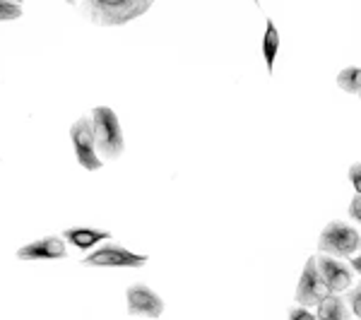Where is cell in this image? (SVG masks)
Here are the masks:
<instances>
[{"label": "cell", "mask_w": 361, "mask_h": 320, "mask_svg": "<svg viewBox=\"0 0 361 320\" xmlns=\"http://www.w3.org/2000/svg\"><path fill=\"white\" fill-rule=\"evenodd\" d=\"M154 5V0H82L80 8L87 20L102 27H121L137 20Z\"/></svg>", "instance_id": "1"}, {"label": "cell", "mask_w": 361, "mask_h": 320, "mask_svg": "<svg viewBox=\"0 0 361 320\" xmlns=\"http://www.w3.org/2000/svg\"><path fill=\"white\" fill-rule=\"evenodd\" d=\"M92 130H94L97 149L104 159H116L123 154V130H121L118 116L109 106H97L92 111Z\"/></svg>", "instance_id": "2"}, {"label": "cell", "mask_w": 361, "mask_h": 320, "mask_svg": "<svg viewBox=\"0 0 361 320\" xmlns=\"http://www.w3.org/2000/svg\"><path fill=\"white\" fill-rule=\"evenodd\" d=\"M320 253H330L337 258H352L361 248V236L352 224L347 222H330L318 238Z\"/></svg>", "instance_id": "3"}, {"label": "cell", "mask_w": 361, "mask_h": 320, "mask_svg": "<svg viewBox=\"0 0 361 320\" xmlns=\"http://www.w3.org/2000/svg\"><path fill=\"white\" fill-rule=\"evenodd\" d=\"M70 140H73V149L78 161L87 171H99L104 166V161L97 156V142H94V130H92V118H82L70 128Z\"/></svg>", "instance_id": "4"}, {"label": "cell", "mask_w": 361, "mask_h": 320, "mask_svg": "<svg viewBox=\"0 0 361 320\" xmlns=\"http://www.w3.org/2000/svg\"><path fill=\"white\" fill-rule=\"evenodd\" d=\"M82 265L87 267H142L147 265V255L130 253L128 248L118 243H106L99 251L82 258Z\"/></svg>", "instance_id": "5"}, {"label": "cell", "mask_w": 361, "mask_h": 320, "mask_svg": "<svg viewBox=\"0 0 361 320\" xmlns=\"http://www.w3.org/2000/svg\"><path fill=\"white\" fill-rule=\"evenodd\" d=\"M330 294V289L325 287L323 277L318 270V258H308V263L304 265V272L299 277V287H296V301L299 306H318L325 296Z\"/></svg>", "instance_id": "6"}, {"label": "cell", "mask_w": 361, "mask_h": 320, "mask_svg": "<svg viewBox=\"0 0 361 320\" xmlns=\"http://www.w3.org/2000/svg\"><path fill=\"white\" fill-rule=\"evenodd\" d=\"M126 296H128V311H130V316L159 318L164 313L161 296L152 292L147 284H133V287H128Z\"/></svg>", "instance_id": "7"}, {"label": "cell", "mask_w": 361, "mask_h": 320, "mask_svg": "<svg viewBox=\"0 0 361 320\" xmlns=\"http://www.w3.org/2000/svg\"><path fill=\"white\" fill-rule=\"evenodd\" d=\"M20 260H63L68 258L66 241L61 236H44L34 243H27L17 251Z\"/></svg>", "instance_id": "8"}, {"label": "cell", "mask_w": 361, "mask_h": 320, "mask_svg": "<svg viewBox=\"0 0 361 320\" xmlns=\"http://www.w3.org/2000/svg\"><path fill=\"white\" fill-rule=\"evenodd\" d=\"M318 270H320V277H323L325 287L335 294L345 292V289H349V284H352V277H354L352 267L337 258H318Z\"/></svg>", "instance_id": "9"}, {"label": "cell", "mask_w": 361, "mask_h": 320, "mask_svg": "<svg viewBox=\"0 0 361 320\" xmlns=\"http://www.w3.org/2000/svg\"><path fill=\"white\" fill-rule=\"evenodd\" d=\"M63 238H68L75 248L80 251H90L92 246H97L104 238H111L109 231H99V229H87V226H75V229H66L63 231Z\"/></svg>", "instance_id": "10"}, {"label": "cell", "mask_w": 361, "mask_h": 320, "mask_svg": "<svg viewBox=\"0 0 361 320\" xmlns=\"http://www.w3.org/2000/svg\"><path fill=\"white\" fill-rule=\"evenodd\" d=\"M318 320H349V308L347 301L342 296H337L335 292H330L323 301L318 304Z\"/></svg>", "instance_id": "11"}, {"label": "cell", "mask_w": 361, "mask_h": 320, "mask_svg": "<svg viewBox=\"0 0 361 320\" xmlns=\"http://www.w3.org/2000/svg\"><path fill=\"white\" fill-rule=\"evenodd\" d=\"M279 46H282L279 32H277L275 22L267 17V27H265V37H263V56H265V66L270 75H272V70H275V58L279 54Z\"/></svg>", "instance_id": "12"}, {"label": "cell", "mask_w": 361, "mask_h": 320, "mask_svg": "<svg viewBox=\"0 0 361 320\" xmlns=\"http://www.w3.org/2000/svg\"><path fill=\"white\" fill-rule=\"evenodd\" d=\"M337 87L347 94H361V68H345L337 75Z\"/></svg>", "instance_id": "13"}, {"label": "cell", "mask_w": 361, "mask_h": 320, "mask_svg": "<svg viewBox=\"0 0 361 320\" xmlns=\"http://www.w3.org/2000/svg\"><path fill=\"white\" fill-rule=\"evenodd\" d=\"M17 17H22V5L10 3V0H0V22L17 20Z\"/></svg>", "instance_id": "14"}, {"label": "cell", "mask_w": 361, "mask_h": 320, "mask_svg": "<svg viewBox=\"0 0 361 320\" xmlns=\"http://www.w3.org/2000/svg\"><path fill=\"white\" fill-rule=\"evenodd\" d=\"M347 304H349V308H352L354 316L361 318V284H359V287H354L352 292L347 294Z\"/></svg>", "instance_id": "15"}, {"label": "cell", "mask_w": 361, "mask_h": 320, "mask_svg": "<svg viewBox=\"0 0 361 320\" xmlns=\"http://www.w3.org/2000/svg\"><path fill=\"white\" fill-rule=\"evenodd\" d=\"M349 181H352L354 190L361 193V161H357V164L349 166Z\"/></svg>", "instance_id": "16"}, {"label": "cell", "mask_w": 361, "mask_h": 320, "mask_svg": "<svg viewBox=\"0 0 361 320\" xmlns=\"http://www.w3.org/2000/svg\"><path fill=\"white\" fill-rule=\"evenodd\" d=\"M289 320H318V318L313 316L308 308L299 306V308H292V311H289Z\"/></svg>", "instance_id": "17"}, {"label": "cell", "mask_w": 361, "mask_h": 320, "mask_svg": "<svg viewBox=\"0 0 361 320\" xmlns=\"http://www.w3.org/2000/svg\"><path fill=\"white\" fill-rule=\"evenodd\" d=\"M349 217H352V219H357V222L361 224V193L354 195L352 205H349Z\"/></svg>", "instance_id": "18"}, {"label": "cell", "mask_w": 361, "mask_h": 320, "mask_svg": "<svg viewBox=\"0 0 361 320\" xmlns=\"http://www.w3.org/2000/svg\"><path fill=\"white\" fill-rule=\"evenodd\" d=\"M352 270H354V272H359V275H361V253H357V255L352 258Z\"/></svg>", "instance_id": "19"}, {"label": "cell", "mask_w": 361, "mask_h": 320, "mask_svg": "<svg viewBox=\"0 0 361 320\" xmlns=\"http://www.w3.org/2000/svg\"><path fill=\"white\" fill-rule=\"evenodd\" d=\"M66 3H68V5H75V3H78V0H66Z\"/></svg>", "instance_id": "20"}, {"label": "cell", "mask_w": 361, "mask_h": 320, "mask_svg": "<svg viewBox=\"0 0 361 320\" xmlns=\"http://www.w3.org/2000/svg\"><path fill=\"white\" fill-rule=\"evenodd\" d=\"M10 3H17V5H22V0H10Z\"/></svg>", "instance_id": "21"}, {"label": "cell", "mask_w": 361, "mask_h": 320, "mask_svg": "<svg viewBox=\"0 0 361 320\" xmlns=\"http://www.w3.org/2000/svg\"><path fill=\"white\" fill-rule=\"evenodd\" d=\"M255 5H260V0H255Z\"/></svg>", "instance_id": "22"}, {"label": "cell", "mask_w": 361, "mask_h": 320, "mask_svg": "<svg viewBox=\"0 0 361 320\" xmlns=\"http://www.w3.org/2000/svg\"><path fill=\"white\" fill-rule=\"evenodd\" d=\"M359 320H361V318H359Z\"/></svg>", "instance_id": "23"}]
</instances>
